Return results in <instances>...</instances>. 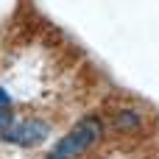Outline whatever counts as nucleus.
I'll list each match as a JSON object with an SVG mask.
<instances>
[{"instance_id": "2", "label": "nucleus", "mask_w": 159, "mask_h": 159, "mask_svg": "<svg viewBox=\"0 0 159 159\" xmlns=\"http://www.w3.org/2000/svg\"><path fill=\"white\" fill-rule=\"evenodd\" d=\"M48 123L42 120H20L8 129H3V140L11 143V145H20V148H34V145H42L48 140Z\"/></svg>"}, {"instance_id": "5", "label": "nucleus", "mask_w": 159, "mask_h": 159, "mask_svg": "<svg viewBox=\"0 0 159 159\" xmlns=\"http://www.w3.org/2000/svg\"><path fill=\"white\" fill-rule=\"evenodd\" d=\"M50 159H53V157H50Z\"/></svg>"}, {"instance_id": "4", "label": "nucleus", "mask_w": 159, "mask_h": 159, "mask_svg": "<svg viewBox=\"0 0 159 159\" xmlns=\"http://www.w3.org/2000/svg\"><path fill=\"white\" fill-rule=\"evenodd\" d=\"M0 106H8V95H6V89H0Z\"/></svg>"}, {"instance_id": "3", "label": "nucleus", "mask_w": 159, "mask_h": 159, "mask_svg": "<svg viewBox=\"0 0 159 159\" xmlns=\"http://www.w3.org/2000/svg\"><path fill=\"white\" fill-rule=\"evenodd\" d=\"M8 123H11V112H8L6 106H0V131L8 129Z\"/></svg>"}, {"instance_id": "1", "label": "nucleus", "mask_w": 159, "mask_h": 159, "mask_svg": "<svg viewBox=\"0 0 159 159\" xmlns=\"http://www.w3.org/2000/svg\"><path fill=\"white\" fill-rule=\"evenodd\" d=\"M101 137H103V126H101V120H98V117H84V120H78V123L73 126L70 134H64V137L56 143V148H53L50 157H53V159L81 157V154L89 151Z\"/></svg>"}]
</instances>
